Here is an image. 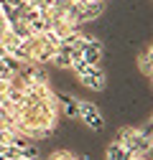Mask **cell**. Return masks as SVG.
Returning a JSON list of instances; mask_svg holds the SVG:
<instances>
[{"instance_id":"6da1fadb","label":"cell","mask_w":153,"mask_h":160,"mask_svg":"<svg viewBox=\"0 0 153 160\" xmlns=\"http://www.w3.org/2000/svg\"><path fill=\"white\" fill-rule=\"evenodd\" d=\"M76 119L79 122H84L89 130H102L105 127V119H102V114H100V109L94 107L92 102H84V99H76Z\"/></svg>"},{"instance_id":"7a4b0ae2","label":"cell","mask_w":153,"mask_h":160,"mask_svg":"<svg viewBox=\"0 0 153 160\" xmlns=\"http://www.w3.org/2000/svg\"><path fill=\"white\" fill-rule=\"evenodd\" d=\"M76 8H79V21L82 23L97 21V18L102 15V10H105V0H87V3L76 5Z\"/></svg>"},{"instance_id":"3957f363","label":"cell","mask_w":153,"mask_h":160,"mask_svg":"<svg viewBox=\"0 0 153 160\" xmlns=\"http://www.w3.org/2000/svg\"><path fill=\"white\" fill-rule=\"evenodd\" d=\"M128 158H130V150L125 145H120L118 140H112L105 150V160H128Z\"/></svg>"},{"instance_id":"277c9868","label":"cell","mask_w":153,"mask_h":160,"mask_svg":"<svg viewBox=\"0 0 153 160\" xmlns=\"http://www.w3.org/2000/svg\"><path fill=\"white\" fill-rule=\"evenodd\" d=\"M138 69L143 71V76H145V79H150V46L138 56Z\"/></svg>"},{"instance_id":"5b68a950","label":"cell","mask_w":153,"mask_h":160,"mask_svg":"<svg viewBox=\"0 0 153 160\" xmlns=\"http://www.w3.org/2000/svg\"><path fill=\"white\" fill-rule=\"evenodd\" d=\"M49 160H82V158H76V155L69 152V150H54V152L49 155Z\"/></svg>"}]
</instances>
